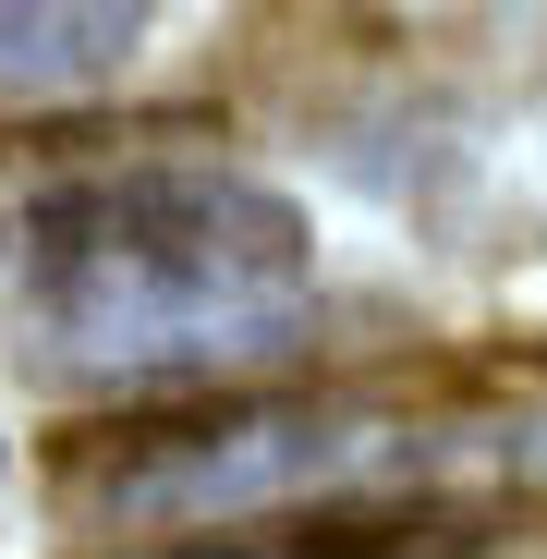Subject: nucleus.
<instances>
[{"label":"nucleus","mask_w":547,"mask_h":559,"mask_svg":"<svg viewBox=\"0 0 547 559\" xmlns=\"http://www.w3.org/2000/svg\"><path fill=\"white\" fill-rule=\"evenodd\" d=\"M0 280L61 365L146 390V378H219V365L281 353L317 280V231L255 170L110 158L37 182L0 219Z\"/></svg>","instance_id":"nucleus-1"},{"label":"nucleus","mask_w":547,"mask_h":559,"mask_svg":"<svg viewBox=\"0 0 547 559\" xmlns=\"http://www.w3.org/2000/svg\"><path fill=\"white\" fill-rule=\"evenodd\" d=\"M390 462V426L365 414H267V402H219V414H170V426H134L122 450L85 462L122 523H231V511H293V499H329L353 475Z\"/></svg>","instance_id":"nucleus-2"},{"label":"nucleus","mask_w":547,"mask_h":559,"mask_svg":"<svg viewBox=\"0 0 547 559\" xmlns=\"http://www.w3.org/2000/svg\"><path fill=\"white\" fill-rule=\"evenodd\" d=\"M158 0H0V98H73L146 49Z\"/></svg>","instance_id":"nucleus-3"}]
</instances>
